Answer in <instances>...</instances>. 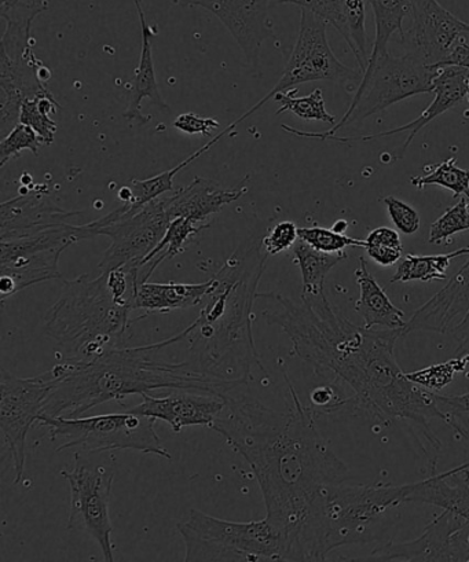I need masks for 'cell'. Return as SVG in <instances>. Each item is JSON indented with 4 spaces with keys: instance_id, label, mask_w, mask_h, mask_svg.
<instances>
[{
    "instance_id": "6da1fadb",
    "label": "cell",
    "mask_w": 469,
    "mask_h": 562,
    "mask_svg": "<svg viewBox=\"0 0 469 562\" xmlns=\"http://www.w3.org/2000/svg\"><path fill=\"white\" fill-rule=\"evenodd\" d=\"M286 381V412L247 395H227L212 429L253 469L266 518L287 539L288 561H325L331 553L326 494L346 482L348 468L319 432L317 417L287 374Z\"/></svg>"
},
{
    "instance_id": "7a4b0ae2",
    "label": "cell",
    "mask_w": 469,
    "mask_h": 562,
    "mask_svg": "<svg viewBox=\"0 0 469 562\" xmlns=\"http://www.w3.org/2000/svg\"><path fill=\"white\" fill-rule=\"evenodd\" d=\"M280 305L264 311L269 325L280 326L292 341V355L313 366L315 374H335L351 386V417H369L384 425L407 419L423 429L439 451L440 441L429 430L434 418L444 422L435 392L413 384L395 359L403 329L373 330L357 326L326 296L302 300L266 293Z\"/></svg>"
},
{
    "instance_id": "3957f363",
    "label": "cell",
    "mask_w": 469,
    "mask_h": 562,
    "mask_svg": "<svg viewBox=\"0 0 469 562\" xmlns=\"http://www.w3.org/2000/svg\"><path fill=\"white\" fill-rule=\"evenodd\" d=\"M189 327L165 341L142 347H116L89 360H67L54 366L59 374L43 414L79 418L102 403L144 396L155 390L204 392L225 400L238 386L200 373L185 360L161 362L163 349L187 340Z\"/></svg>"
},
{
    "instance_id": "277c9868",
    "label": "cell",
    "mask_w": 469,
    "mask_h": 562,
    "mask_svg": "<svg viewBox=\"0 0 469 562\" xmlns=\"http://www.w3.org/2000/svg\"><path fill=\"white\" fill-rule=\"evenodd\" d=\"M261 241L238 249L215 276L217 288L199 318L189 326L188 362L200 373L239 386L253 380V368L265 366L256 351L253 311L269 255Z\"/></svg>"
},
{
    "instance_id": "5b68a950",
    "label": "cell",
    "mask_w": 469,
    "mask_h": 562,
    "mask_svg": "<svg viewBox=\"0 0 469 562\" xmlns=\"http://www.w3.org/2000/svg\"><path fill=\"white\" fill-rule=\"evenodd\" d=\"M62 296L45 316V333L67 360H89L109 348L122 347L133 325V307L119 303L108 285L107 272L91 280L80 276L63 281Z\"/></svg>"
},
{
    "instance_id": "8992f818",
    "label": "cell",
    "mask_w": 469,
    "mask_h": 562,
    "mask_svg": "<svg viewBox=\"0 0 469 562\" xmlns=\"http://www.w3.org/2000/svg\"><path fill=\"white\" fill-rule=\"evenodd\" d=\"M178 531L185 561H288L287 539L267 518L234 522L192 509Z\"/></svg>"
},
{
    "instance_id": "52a82bcc",
    "label": "cell",
    "mask_w": 469,
    "mask_h": 562,
    "mask_svg": "<svg viewBox=\"0 0 469 562\" xmlns=\"http://www.w3.org/2000/svg\"><path fill=\"white\" fill-rule=\"evenodd\" d=\"M438 70L425 64L416 53L394 57L389 53L376 61L372 69L364 74L356 97L339 123L324 133H308L281 125L287 133L299 138L328 140L347 125L362 122L376 113L386 111L394 103L418 94H429Z\"/></svg>"
},
{
    "instance_id": "ba28073f",
    "label": "cell",
    "mask_w": 469,
    "mask_h": 562,
    "mask_svg": "<svg viewBox=\"0 0 469 562\" xmlns=\"http://www.w3.org/2000/svg\"><path fill=\"white\" fill-rule=\"evenodd\" d=\"M37 423L51 429L53 440H63L57 452L134 450L171 460L155 430V419L125 412L90 418L52 417L42 414Z\"/></svg>"
},
{
    "instance_id": "9c48e42d",
    "label": "cell",
    "mask_w": 469,
    "mask_h": 562,
    "mask_svg": "<svg viewBox=\"0 0 469 562\" xmlns=\"http://www.w3.org/2000/svg\"><path fill=\"white\" fill-rule=\"evenodd\" d=\"M92 223L86 226L67 225L47 228L34 236L7 239L0 243V296L2 303L15 293L37 283L62 280L58 261L65 249L81 239L92 238Z\"/></svg>"
},
{
    "instance_id": "30bf717a",
    "label": "cell",
    "mask_w": 469,
    "mask_h": 562,
    "mask_svg": "<svg viewBox=\"0 0 469 562\" xmlns=\"http://www.w3.org/2000/svg\"><path fill=\"white\" fill-rule=\"evenodd\" d=\"M34 21H7L0 42V133L2 138L20 124L24 101L48 92L51 69L35 56Z\"/></svg>"
},
{
    "instance_id": "8fae6325",
    "label": "cell",
    "mask_w": 469,
    "mask_h": 562,
    "mask_svg": "<svg viewBox=\"0 0 469 562\" xmlns=\"http://www.w3.org/2000/svg\"><path fill=\"white\" fill-rule=\"evenodd\" d=\"M414 484L332 485L326 494L325 521L330 551L340 546L368 542L367 535L391 507L407 504Z\"/></svg>"
},
{
    "instance_id": "7c38bea8",
    "label": "cell",
    "mask_w": 469,
    "mask_h": 562,
    "mask_svg": "<svg viewBox=\"0 0 469 562\" xmlns=\"http://www.w3.org/2000/svg\"><path fill=\"white\" fill-rule=\"evenodd\" d=\"M326 25L328 24L321 20L319 15L302 9L298 40L277 86L269 94L261 98L254 108H250L247 113L243 114L232 125H228L226 130H223V133L226 135L234 133L239 123L253 116L278 92L288 91L299 85L321 80H358L361 83L364 79L361 70L348 68L332 52L328 37H326Z\"/></svg>"
},
{
    "instance_id": "4fadbf2b",
    "label": "cell",
    "mask_w": 469,
    "mask_h": 562,
    "mask_svg": "<svg viewBox=\"0 0 469 562\" xmlns=\"http://www.w3.org/2000/svg\"><path fill=\"white\" fill-rule=\"evenodd\" d=\"M171 222L163 199L152 201L136 212H129V205L123 204L100 221L92 222L97 236L111 238V247L98 269L108 272L130 263L139 266L166 236Z\"/></svg>"
},
{
    "instance_id": "5bb4252c",
    "label": "cell",
    "mask_w": 469,
    "mask_h": 562,
    "mask_svg": "<svg viewBox=\"0 0 469 562\" xmlns=\"http://www.w3.org/2000/svg\"><path fill=\"white\" fill-rule=\"evenodd\" d=\"M58 380L56 368L30 379L0 370V429L13 458L15 485L24 477L26 436L45 411Z\"/></svg>"
},
{
    "instance_id": "9a60e30c",
    "label": "cell",
    "mask_w": 469,
    "mask_h": 562,
    "mask_svg": "<svg viewBox=\"0 0 469 562\" xmlns=\"http://www.w3.org/2000/svg\"><path fill=\"white\" fill-rule=\"evenodd\" d=\"M70 485L69 531L83 532L100 546L105 561H114L112 521L109 516L114 474L105 467L76 465L62 471Z\"/></svg>"
},
{
    "instance_id": "2e32d148",
    "label": "cell",
    "mask_w": 469,
    "mask_h": 562,
    "mask_svg": "<svg viewBox=\"0 0 469 562\" xmlns=\"http://www.w3.org/2000/svg\"><path fill=\"white\" fill-rule=\"evenodd\" d=\"M411 26L403 34L407 52L416 53L429 67L444 63L458 43H469V24L442 7L438 0H412Z\"/></svg>"
},
{
    "instance_id": "e0dca14e",
    "label": "cell",
    "mask_w": 469,
    "mask_h": 562,
    "mask_svg": "<svg viewBox=\"0 0 469 562\" xmlns=\"http://www.w3.org/2000/svg\"><path fill=\"white\" fill-rule=\"evenodd\" d=\"M176 3L214 14L231 32L250 68L258 69L261 46L276 35L269 15L271 0H176Z\"/></svg>"
},
{
    "instance_id": "ac0fdd59",
    "label": "cell",
    "mask_w": 469,
    "mask_h": 562,
    "mask_svg": "<svg viewBox=\"0 0 469 562\" xmlns=\"http://www.w3.org/2000/svg\"><path fill=\"white\" fill-rule=\"evenodd\" d=\"M450 335L458 351L469 344V259L449 283L418 308L403 327V336L412 331Z\"/></svg>"
},
{
    "instance_id": "d6986e66",
    "label": "cell",
    "mask_w": 469,
    "mask_h": 562,
    "mask_svg": "<svg viewBox=\"0 0 469 562\" xmlns=\"http://www.w3.org/2000/svg\"><path fill=\"white\" fill-rule=\"evenodd\" d=\"M469 86V69L460 68V67H444L438 69V75L434 80V90L435 98L434 101L431 102V105L425 109V111L420 114L416 120H413L412 123L403 125V127H398L390 131H384V133L373 134V135H365V136H331L328 140L342 142V144H350V142H369L380 138H386V136L409 133L405 144L398 150L392 158V161L402 160L403 156H405L409 146H411L414 136H416L420 131L433 122L436 117H439L440 114L446 113L453 106H456L457 103H460L464 98L467 97Z\"/></svg>"
},
{
    "instance_id": "ffe728a7",
    "label": "cell",
    "mask_w": 469,
    "mask_h": 562,
    "mask_svg": "<svg viewBox=\"0 0 469 562\" xmlns=\"http://www.w3.org/2000/svg\"><path fill=\"white\" fill-rule=\"evenodd\" d=\"M141 397L144 402L129 408L127 412L149 417L155 422L159 419L166 422L176 434L181 432L183 427L212 428L225 408V400L214 395L172 394L166 397H153L146 394Z\"/></svg>"
},
{
    "instance_id": "44dd1931",
    "label": "cell",
    "mask_w": 469,
    "mask_h": 562,
    "mask_svg": "<svg viewBox=\"0 0 469 562\" xmlns=\"http://www.w3.org/2000/svg\"><path fill=\"white\" fill-rule=\"evenodd\" d=\"M276 4H294L300 10L319 15L326 24L334 26L357 58L359 70L367 72L369 56L367 8L365 0H271Z\"/></svg>"
},
{
    "instance_id": "7402d4cb",
    "label": "cell",
    "mask_w": 469,
    "mask_h": 562,
    "mask_svg": "<svg viewBox=\"0 0 469 562\" xmlns=\"http://www.w3.org/2000/svg\"><path fill=\"white\" fill-rule=\"evenodd\" d=\"M248 182L249 175L236 188L223 189L214 180L196 177L187 188L178 189L171 198L163 199V203L171 221L187 217L193 222L206 223L223 206L242 199L247 193Z\"/></svg>"
},
{
    "instance_id": "603a6c76",
    "label": "cell",
    "mask_w": 469,
    "mask_h": 562,
    "mask_svg": "<svg viewBox=\"0 0 469 562\" xmlns=\"http://www.w3.org/2000/svg\"><path fill=\"white\" fill-rule=\"evenodd\" d=\"M466 521L456 513L444 510L427 528L422 537L406 543H387L372 551L378 561H450L449 540Z\"/></svg>"
},
{
    "instance_id": "cb8c5ba5",
    "label": "cell",
    "mask_w": 469,
    "mask_h": 562,
    "mask_svg": "<svg viewBox=\"0 0 469 562\" xmlns=\"http://www.w3.org/2000/svg\"><path fill=\"white\" fill-rule=\"evenodd\" d=\"M79 212H65L40 195H19L2 204V241L34 236L47 228L67 225Z\"/></svg>"
},
{
    "instance_id": "d4e9b609",
    "label": "cell",
    "mask_w": 469,
    "mask_h": 562,
    "mask_svg": "<svg viewBox=\"0 0 469 562\" xmlns=\"http://www.w3.org/2000/svg\"><path fill=\"white\" fill-rule=\"evenodd\" d=\"M407 502L439 506L469 520V463L414 483Z\"/></svg>"
},
{
    "instance_id": "484cf974",
    "label": "cell",
    "mask_w": 469,
    "mask_h": 562,
    "mask_svg": "<svg viewBox=\"0 0 469 562\" xmlns=\"http://www.w3.org/2000/svg\"><path fill=\"white\" fill-rule=\"evenodd\" d=\"M214 277L203 283H149L141 282L136 289L134 307L147 313H170L196 307L216 291Z\"/></svg>"
},
{
    "instance_id": "4316f807",
    "label": "cell",
    "mask_w": 469,
    "mask_h": 562,
    "mask_svg": "<svg viewBox=\"0 0 469 562\" xmlns=\"http://www.w3.org/2000/svg\"><path fill=\"white\" fill-rule=\"evenodd\" d=\"M134 3L139 15L142 48L139 64L135 69L133 86H131L129 108L124 112V117L130 122L147 124L150 117L144 116V113L141 112L142 101L149 98L161 111H170V106L167 105L165 98L161 95L159 85H157L155 64H153L152 41L156 31L147 24L144 9H142V0H134Z\"/></svg>"
},
{
    "instance_id": "83f0119b",
    "label": "cell",
    "mask_w": 469,
    "mask_h": 562,
    "mask_svg": "<svg viewBox=\"0 0 469 562\" xmlns=\"http://www.w3.org/2000/svg\"><path fill=\"white\" fill-rule=\"evenodd\" d=\"M356 280L359 288L356 311L362 316L364 326L367 329H373L375 326L386 327V329H403L406 326L405 313L391 303L364 258H359Z\"/></svg>"
},
{
    "instance_id": "f1b7e54d",
    "label": "cell",
    "mask_w": 469,
    "mask_h": 562,
    "mask_svg": "<svg viewBox=\"0 0 469 562\" xmlns=\"http://www.w3.org/2000/svg\"><path fill=\"white\" fill-rule=\"evenodd\" d=\"M293 258L302 272V300H311L325 296L326 276L348 256L346 252H320L302 239H298L293 245Z\"/></svg>"
},
{
    "instance_id": "f546056e",
    "label": "cell",
    "mask_w": 469,
    "mask_h": 562,
    "mask_svg": "<svg viewBox=\"0 0 469 562\" xmlns=\"http://www.w3.org/2000/svg\"><path fill=\"white\" fill-rule=\"evenodd\" d=\"M210 228L209 223H198L187 217H177L168 226L166 236L144 260L141 261V271L144 276L141 277V282H147L153 272L159 267L163 261L176 258L179 254H183L192 239L203 231Z\"/></svg>"
},
{
    "instance_id": "4dcf8cb0",
    "label": "cell",
    "mask_w": 469,
    "mask_h": 562,
    "mask_svg": "<svg viewBox=\"0 0 469 562\" xmlns=\"http://www.w3.org/2000/svg\"><path fill=\"white\" fill-rule=\"evenodd\" d=\"M370 4L375 15V42L372 52H370L368 68L372 69L376 61L379 58L386 56L387 45L391 40V36L400 34L401 37L403 32V20L409 15V9H411L412 0H365Z\"/></svg>"
},
{
    "instance_id": "1f68e13d",
    "label": "cell",
    "mask_w": 469,
    "mask_h": 562,
    "mask_svg": "<svg viewBox=\"0 0 469 562\" xmlns=\"http://www.w3.org/2000/svg\"><path fill=\"white\" fill-rule=\"evenodd\" d=\"M460 256H469V248H461L446 255H407L406 259L398 266V270L390 282L445 281L447 278L446 271L449 269L451 260L460 258Z\"/></svg>"
},
{
    "instance_id": "d6a6232c",
    "label": "cell",
    "mask_w": 469,
    "mask_h": 562,
    "mask_svg": "<svg viewBox=\"0 0 469 562\" xmlns=\"http://www.w3.org/2000/svg\"><path fill=\"white\" fill-rule=\"evenodd\" d=\"M217 140L220 139L215 136V138H212L209 144H205L201 149L193 153L192 156H189L188 160L178 164L177 167L168 169L166 172H161L149 179L131 180L129 186L131 192H133V203L127 204L129 212H136L141 210L142 206L152 203V201L160 199L163 194L174 192V178H176V175L181 172L182 169L189 167L193 161L198 160V158L203 156L205 151H209Z\"/></svg>"
},
{
    "instance_id": "836d02e7",
    "label": "cell",
    "mask_w": 469,
    "mask_h": 562,
    "mask_svg": "<svg viewBox=\"0 0 469 562\" xmlns=\"http://www.w3.org/2000/svg\"><path fill=\"white\" fill-rule=\"evenodd\" d=\"M56 98L51 91L45 94L26 100L21 106L20 123L30 125L40 135L42 145L51 146L56 138L57 123L52 119V114L58 109Z\"/></svg>"
},
{
    "instance_id": "e575fe53",
    "label": "cell",
    "mask_w": 469,
    "mask_h": 562,
    "mask_svg": "<svg viewBox=\"0 0 469 562\" xmlns=\"http://www.w3.org/2000/svg\"><path fill=\"white\" fill-rule=\"evenodd\" d=\"M275 101L280 103L277 114L291 112L294 116L303 120H315V122L332 125L336 124L335 117L326 111L325 98L321 89H315L310 95L302 98L297 97V90L278 92L275 95Z\"/></svg>"
},
{
    "instance_id": "d590c367",
    "label": "cell",
    "mask_w": 469,
    "mask_h": 562,
    "mask_svg": "<svg viewBox=\"0 0 469 562\" xmlns=\"http://www.w3.org/2000/svg\"><path fill=\"white\" fill-rule=\"evenodd\" d=\"M457 158L449 157L442 161L429 175L425 177L412 178L411 182L417 189H424L425 186L436 184L451 190L457 198H467L469 200V169L458 168Z\"/></svg>"
},
{
    "instance_id": "8d00e7d4",
    "label": "cell",
    "mask_w": 469,
    "mask_h": 562,
    "mask_svg": "<svg viewBox=\"0 0 469 562\" xmlns=\"http://www.w3.org/2000/svg\"><path fill=\"white\" fill-rule=\"evenodd\" d=\"M469 364V352L464 357L447 360L445 363L431 364L428 368L406 373L413 384L436 392L453 383L458 373H464Z\"/></svg>"
},
{
    "instance_id": "74e56055",
    "label": "cell",
    "mask_w": 469,
    "mask_h": 562,
    "mask_svg": "<svg viewBox=\"0 0 469 562\" xmlns=\"http://www.w3.org/2000/svg\"><path fill=\"white\" fill-rule=\"evenodd\" d=\"M309 407L315 414V417H351L350 397L345 395V391H343L337 379L330 384L315 386L310 392Z\"/></svg>"
},
{
    "instance_id": "f35d334b",
    "label": "cell",
    "mask_w": 469,
    "mask_h": 562,
    "mask_svg": "<svg viewBox=\"0 0 469 562\" xmlns=\"http://www.w3.org/2000/svg\"><path fill=\"white\" fill-rule=\"evenodd\" d=\"M299 239L310 247L325 254H343L346 248H364L367 243L362 239L351 238L346 234L328 231L324 227H299Z\"/></svg>"
},
{
    "instance_id": "ab89813d",
    "label": "cell",
    "mask_w": 469,
    "mask_h": 562,
    "mask_svg": "<svg viewBox=\"0 0 469 562\" xmlns=\"http://www.w3.org/2000/svg\"><path fill=\"white\" fill-rule=\"evenodd\" d=\"M469 232V200L461 198L450 210H447L429 231V244L439 245L455 234Z\"/></svg>"
},
{
    "instance_id": "60d3db41",
    "label": "cell",
    "mask_w": 469,
    "mask_h": 562,
    "mask_svg": "<svg viewBox=\"0 0 469 562\" xmlns=\"http://www.w3.org/2000/svg\"><path fill=\"white\" fill-rule=\"evenodd\" d=\"M42 145L40 135L30 125L20 123L15 125L7 138L0 144V167L7 166L8 161L18 157L21 151L30 150L37 156Z\"/></svg>"
},
{
    "instance_id": "b9f144b4",
    "label": "cell",
    "mask_w": 469,
    "mask_h": 562,
    "mask_svg": "<svg viewBox=\"0 0 469 562\" xmlns=\"http://www.w3.org/2000/svg\"><path fill=\"white\" fill-rule=\"evenodd\" d=\"M444 423L469 441V392L460 396H442L435 394Z\"/></svg>"
},
{
    "instance_id": "7bdbcfd3",
    "label": "cell",
    "mask_w": 469,
    "mask_h": 562,
    "mask_svg": "<svg viewBox=\"0 0 469 562\" xmlns=\"http://www.w3.org/2000/svg\"><path fill=\"white\" fill-rule=\"evenodd\" d=\"M383 203L387 206V211H389L390 220L394 223L398 231L405 234V236H412V234L418 232L420 216L416 210L398 200L394 195L383 199Z\"/></svg>"
},
{
    "instance_id": "ee69618b",
    "label": "cell",
    "mask_w": 469,
    "mask_h": 562,
    "mask_svg": "<svg viewBox=\"0 0 469 562\" xmlns=\"http://www.w3.org/2000/svg\"><path fill=\"white\" fill-rule=\"evenodd\" d=\"M299 227L293 222L277 223L272 231L261 239L265 252L269 256H275L283 252L289 248H293L299 239Z\"/></svg>"
},
{
    "instance_id": "f6af8a7d",
    "label": "cell",
    "mask_w": 469,
    "mask_h": 562,
    "mask_svg": "<svg viewBox=\"0 0 469 562\" xmlns=\"http://www.w3.org/2000/svg\"><path fill=\"white\" fill-rule=\"evenodd\" d=\"M174 128L189 135L210 136L212 131L221 128L220 122L215 119L200 117L196 113H182L174 120Z\"/></svg>"
},
{
    "instance_id": "bcb514c9",
    "label": "cell",
    "mask_w": 469,
    "mask_h": 562,
    "mask_svg": "<svg viewBox=\"0 0 469 562\" xmlns=\"http://www.w3.org/2000/svg\"><path fill=\"white\" fill-rule=\"evenodd\" d=\"M450 561L469 562V520L453 532L449 540Z\"/></svg>"
},
{
    "instance_id": "7dc6e473",
    "label": "cell",
    "mask_w": 469,
    "mask_h": 562,
    "mask_svg": "<svg viewBox=\"0 0 469 562\" xmlns=\"http://www.w3.org/2000/svg\"><path fill=\"white\" fill-rule=\"evenodd\" d=\"M369 258L381 267H391L402 258L403 247H390V245H367L365 247Z\"/></svg>"
},
{
    "instance_id": "c3c4849f",
    "label": "cell",
    "mask_w": 469,
    "mask_h": 562,
    "mask_svg": "<svg viewBox=\"0 0 469 562\" xmlns=\"http://www.w3.org/2000/svg\"><path fill=\"white\" fill-rule=\"evenodd\" d=\"M444 67H460L469 69V43L467 41L458 43V45L453 48L449 57H447L444 63L436 65L434 69L438 70Z\"/></svg>"
},
{
    "instance_id": "681fc988",
    "label": "cell",
    "mask_w": 469,
    "mask_h": 562,
    "mask_svg": "<svg viewBox=\"0 0 469 562\" xmlns=\"http://www.w3.org/2000/svg\"><path fill=\"white\" fill-rule=\"evenodd\" d=\"M347 222L346 221H337L335 223V226L334 228H332V231L336 232V233H340V234H345V232L347 231Z\"/></svg>"
},
{
    "instance_id": "f907efd6",
    "label": "cell",
    "mask_w": 469,
    "mask_h": 562,
    "mask_svg": "<svg viewBox=\"0 0 469 562\" xmlns=\"http://www.w3.org/2000/svg\"><path fill=\"white\" fill-rule=\"evenodd\" d=\"M467 100H468V103H469V86H468V92H467Z\"/></svg>"
}]
</instances>
